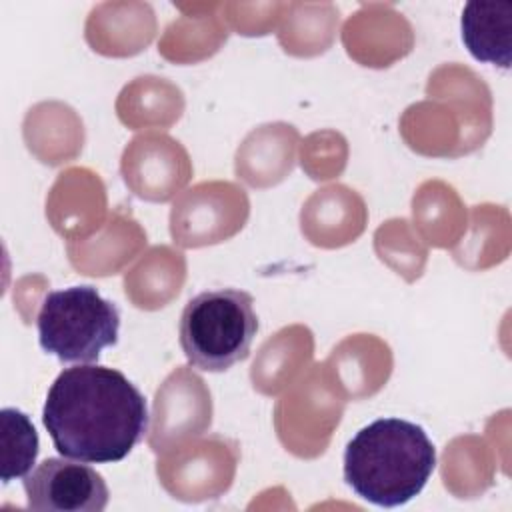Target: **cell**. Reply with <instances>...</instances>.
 I'll use <instances>...</instances> for the list:
<instances>
[{
    "label": "cell",
    "mask_w": 512,
    "mask_h": 512,
    "mask_svg": "<svg viewBox=\"0 0 512 512\" xmlns=\"http://www.w3.org/2000/svg\"><path fill=\"white\" fill-rule=\"evenodd\" d=\"M42 422L62 456L110 464L142 442L150 416L144 394L120 370L78 364L48 388Z\"/></svg>",
    "instance_id": "cell-1"
},
{
    "label": "cell",
    "mask_w": 512,
    "mask_h": 512,
    "mask_svg": "<svg viewBox=\"0 0 512 512\" xmlns=\"http://www.w3.org/2000/svg\"><path fill=\"white\" fill-rule=\"evenodd\" d=\"M28 508L38 512H102L110 492L100 472L88 462L46 458L24 478Z\"/></svg>",
    "instance_id": "cell-5"
},
{
    "label": "cell",
    "mask_w": 512,
    "mask_h": 512,
    "mask_svg": "<svg viewBox=\"0 0 512 512\" xmlns=\"http://www.w3.org/2000/svg\"><path fill=\"white\" fill-rule=\"evenodd\" d=\"M2 426V484H8L16 478H24L38 456V432L30 418L18 408H2L0 412Z\"/></svg>",
    "instance_id": "cell-7"
},
{
    "label": "cell",
    "mask_w": 512,
    "mask_h": 512,
    "mask_svg": "<svg viewBox=\"0 0 512 512\" xmlns=\"http://www.w3.org/2000/svg\"><path fill=\"white\" fill-rule=\"evenodd\" d=\"M36 328L40 348L60 362H98L118 342L120 310L94 286H68L44 296Z\"/></svg>",
    "instance_id": "cell-4"
},
{
    "label": "cell",
    "mask_w": 512,
    "mask_h": 512,
    "mask_svg": "<svg viewBox=\"0 0 512 512\" xmlns=\"http://www.w3.org/2000/svg\"><path fill=\"white\" fill-rule=\"evenodd\" d=\"M436 468V448L420 424L378 418L344 450V480L362 500L396 508L422 492Z\"/></svg>",
    "instance_id": "cell-2"
},
{
    "label": "cell",
    "mask_w": 512,
    "mask_h": 512,
    "mask_svg": "<svg viewBox=\"0 0 512 512\" xmlns=\"http://www.w3.org/2000/svg\"><path fill=\"white\" fill-rule=\"evenodd\" d=\"M258 332L254 298L238 288L204 290L182 310L178 336L190 366L224 372L250 354Z\"/></svg>",
    "instance_id": "cell-3"
},
{
    "label": "cell",
    "mask_w": 512,
    "mask_h": 512,
    "mask_svg": "<svg viewBox=\"0 0 512 512\" xmlns=\"http://www.w3.org/2000/svg\"><path fill=\"white\" fill-rule=\"evenodd\" d=\"M462 42L468 52L486 64L510 66L512 52V2L472 0L464 6Z\"/></svg>",
    "instance_id": "cell-6"
}]
</instances>
